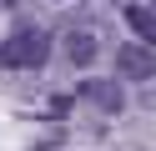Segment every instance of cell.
<instances>
[{"label":"cell","mask_w":156,"mask_h":151,"mask_svg":"<svg viewBox=\"0 0 156 151\" xmlns=\"http://www.w3.org/2000/svg\"><path fill=\"white\" fill-rule=\"evenodd\" d=\"M45 56H51V35L35 25H20L15 35L0 40V66L5 70H41Z\"/></svg>","instance_id":"6da1fadb"},{"label":"cell","mask_w":156,"mask_h":151,"mask_svg":"<svg viewBox=\"0 0 156 151\" xmlns=\"http://www.w3.org/2000/svg\"><path fill=\"white\" fill-rule=\"evenodd\" d=\"M116 70H121L126 81H151V76H156L151 45H116Z\"/></svg>","instance_id":"7a4b0ae2"},{"label":"cell","mask_w":156,"mask_h":151,"mask_svg":"<svg viewBox=\"0 0 156 151\" xmlns=\"http://www.w3.org/2000/svg\"><path fill=\"white\" fill-rule=\"evenodd\" d=\"M81 96L91 101V106H101L106 116H121V111H126V91L116 86V81H86Z\"/></svg>","instance_id":"3957f363"},{"label":"cell","mask_w":156,"mask_h":151,"mask_svg":"<svg viewBox=\"0 0 156 151\" xmlns=\"http://www.w3.org/2000/svg\"><path fill=\"white\" fill-rule=\"evenodd\" d=\"M96 56H101V40H96L91 30H71V35H66V60H71V66H91Z\"/></svg>","instance_id":"277c9868"},{"label":"cell","mask_w":156,"mask_h":151,"mask_svg":"<svg viewBox=\"0 0 156 151\" xmlns=\"http://www.w3.org/2000/svg\"><path fill=\"white\" fill-rule=\"evenodd\" d=\"M126 20H131L136 35H146V45L156 50V5H131L126 10Z\"/></svg>","instance_id":"5b68a950"},{"label":"cell","mask_w":156,"mask_h":151,"mask_svg":"<svg viewBox=\"0 0 156 151\" xmlns=\"http://www.w3.org/2000/svg\"><path fill=\"white\" fill-rule=\"evenodd\" d=\"M0 5H15V0H0Z\"/></svg>","instance_id":"8992f818"}]
</instances>
